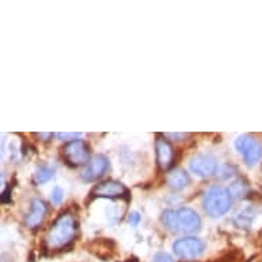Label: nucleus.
<instances>
[{
  "mask_svg": "<svg viewBox=\"0 0 262 262\" xmlns=\"http://www.w3.org/2000/svg\"><path fill=\"white\" fill-rule=\"evenodd\" d=\"M161 223L168 231L176 233H193L199 231L202 225L198 213L189 207L165 210L161 215Z\"/></svg>",
  "mask_w": 262,
  "mask_h": 262,
  "instance_id": "nucleus-2",
  "label": "nucleus"
},
{
  "mask_svg": "<svg viewBox=\"0 0 262 262\" xmlns=\"http://www.w3.org/2000/svg\"><path fill=\"white\" fill-rule=\"evenodd\" d=\"M5 185H6V176L5 174H0V193H2L3 188H5Z\"/></svg>",
  "mask_w": 262,
  "mask_h": 262,
  "instance_id": "nucleus-22",
  "label": "nucleus"
},
{
  "mask_svg": "<svg viewBox=\"0 0 262 262\" xmlns=\"http://www.w3.org/2000/svg\"><path fill=\"white\" fill-rule=\"evenodd\" d=\"M6 143H7L6 135L0 134V159L3 158L6 154Z\"/></svg>",
  "mask_w": 262,
  "mask_h": 262,
  "instance_id": "nucleus-20",
  "label": "nucleus"
},
{
  "mask_svg": "<svg viewBox=\"0 0 262 262\" xmlns=\"http://www.w3.org/2000/svg\"><path fill=\"white\" fill-rule=\"evenodd\" d=\"M55 174V169L51 165L48 163H43V165H39L36 168L35 172V181L37 184H46L48 181L51 180L52 177Z\"/></svg>",
  "mask_w": 262,
  "mask_h": 262,
  "instance_id": "nucleus-14",
  "label": "nucleus"
},
{
  "mask_svg": "<svg viewBox=\"0 0 262 262\" xmlns=\"http://www.w3.org/2000/svg\"><path fill=\"white\" fill-rule=\"evenodd\" d=\"M47 214V205L41 199H33L30 203L29 211L25 215V223L30 229H36L43 223L44 217Z\"/></svg>",
  "mask_w": 262,
  "mask_h": 262,
  "instance_id": "nucleus-10",
  "label": "nucleus"
},
{
  "mask_svg": "<svg viewBox=\"0 0 262 262\" xmlns=\"http://www.w3.org/2000/svg\"><path fill=\"white\" fill-rule=\"evenodd\" d=\"M110 166V161L106 155L98 154L92 157L81 170V179L84 181H95L103 176Z\"/></svg>",
  "mask_w": 262,
  "mask_h": 262,
  "instance_id": "nucleus-9",
  "label": "nucleus"
},
{
  "mask_svg": "<svg viewBox=\"0 0 262 262\" xmlns=\"http://www.w3.org/2000/svg\"><path fill=\"white\" fill-rule=\"evenodd\" d=\"M77 233V221L73 214L63 213L54 221L46 236V247L48 250H60L70 245Z\"/></svg>",
  "mask_w": 262,
  "mask_h": 262,
  "instance_id": "nucleus-1",
  "label": "nucleus"
},
{
  "mask_svg": "<svg viewBox=\"0 0 262 262\" xmlns=\"http://www.w3.org/2000/svg\"><path fill=\"white\" fill-rule=\"evenodd\" d=\"M165 136H168L170 139H180V140H184L189 136L188 134H165Z\"/></svg>",
  "mask_w": 262,
  "mask_h": 262,
  "instance_id": "nucleus-21",
  "label": "nucleus"
},
{
  "mask_svg": "<svg viewBox=\"0 0 262 262\" xmlns=\"http://www.w3.org/2000/svg\"><path fill=\"white\" fill-rule=\"evenodd\" d=\"M82 134H68V132H64V134H56V138H59L60 140H66V142H73V140H77L78 138H81Z\"/></svg>",
  "mask_w": 262,
  "mask_h": 262,
  "instance_id": "nucleus-17",
  "label": "nucleus"
},
{
  "mask_svg": "<svg viewBox=\"0 0 262 262\" xmlns=\"http://www.w3.org/2000/svg\"><path fill=\"white\" fill-rule=\"evenodd\" d=\"M166 181H168L170 188L180 191V189H184L189 184V176L188 173L183 170V169H176V170H172L169 173Z\"/></svg>",
  "mask_w": 262,
  "mask_h": 262,
  "instance_id": "nucleus-13",
  "label": "nucleus"
},
{
  "mask_svg": "<svg viewBox=\"0 0 262 262\" xmlns=\"http://www.w3.org/2000/svg\"><path fill=\"white\" fill-rule=\"evenodd\" d=\"M155 151H157V161H158L159 168L163 170L170 168L173 163V157H174L172 146L166 140L159 139L155 144Z\"/></svg>",
  "mask_w": 262,
  "mask_h": 262,
  "instance_id": "nucleus-11",
  "label": "nucleus"
},
{
  "mask_svg": "<svg viewBox=\"0 0 262 262\" xmlns=\"http://www.w3.org/2000/svg\"><path fill=\"white\" fill-rule=\"evenodd\" d=\"M173 251L181 259L191 261V259H196L202 255L205 251V243L199 237L195 236L181 237L174 242Z\"/></svg>",
  "mask_w": 262,
  "mask_h": 262,
  "instance_id": "nucleus-5",
  "label": "nucleus"
},
{
  "mask_svg": "<svg viewBox=\"0 0 262 262\" xmlns=\"http://www.w3.org/2000/svg\"><path fill=\"white\" fill-rule=\"evenodd\" d=\"M142 221V215L139 214L138 211H134V213H130L129 214V219H128V223L132 225V227H138L139 224Z\"/></svg>",
  "mask_w": 262,
  "mask_h": 262,
  "instance_id": "nucleus-18",
  "label": "nucleus"
},
{
  "mask_svg": "<svg viewBox=\"0 0 262 262\" xmlns=\"http://www.w3.org/2000/svg\"><path fill=\"white\" fill-rule=\"evenodd\" d=\"M63 198H64V192H63V189L60 188V187H55V188L52 189V192H51L52 203L60 205L62 201H63Z\"/></svg>",
  "mask_w": 262,
  "mask_h": 262,
  "instance_id": "nucleus-16",
  "label": "nucleus"
},
{
  "mask_svg": "<svg viewBox=\"0 0 262 262\" xmlns=\"http://www.w3.org/2000/svg\"><path fill=\"white\" fill-rule=\"evenodd\" d=\"M236 150L243 155V159L247 166H255L262 158V146L257 139L249 135H243L235 140Z\"/></svg>",
  "mask_w": 262,
  "mask_h": 262,
  "instance_id": "nucleus-4",
  "label": "nucleus"
},
{
  "mask_svg": "<svg viewBox=\"0 0 262 262\" xmlns=\"http://www.w3.org/2000/svg\"><path fill=\"white\" fill-rule=\"evenodd\" d=\"M257 215H258L257 209L253 206H249V207H246L245 210H242L241 213L235 217L233 223H235V225H236L237 228H242V229H249V228H251V225H253V223L255 221V219H257Z\"/></svg>",
  "mask_w": 262,
  "mask_h": 262,
  "instance_id": "nucleus-12",
  "label": "nucleus"
},
{
  "mask_svg": "<svg viewBox=\"0 0 262 262\" xmlns=\"http://www.w3.org/2000/svg\"><path fill=\"white\" fill-rule=\"evenodd\" d=\"M228 191H229V193H231V196L237 198V196H242V195L246 192V185L243 181L236 180V181H233L232 184H231V187L228 188Z\"/></svg>",
  "mask_w": 262,
  "mask_h": 262,
  "instance_id": "nucleus-15",
  "label": "nucleus"
},
{
  "mask_svg": "<svg viewBox=\"0 0 262 262\" xmlns=\"http://www.w3.org/2000/svg\"><path fill=\"white\" fill-rule=\"evenodd\" d=\"M219 162L213 155L198 154L193 155L189 161V169L193 174L199 177H210L217 172Z\"/></svg>",
  "mask_w": 262,
  "mask_h": 262,
  "instance_id": "nucleus-8",
  "label": "nucleus"
},
{
  "mask_svg": "<svg viewBox=\"0 0 262 262\" xmlns=\"http://www.w3.org/2000/svg\"><path fill=\"white\" fill-rule=\"evenodd\" d=\"M91 196L94 198H126L128 196V189L122 183L116 180H107L95 185V188L91 191Z\"/></svg>",
  "mask_w": 262,
  "mask_h": 262,
  "instance_id": "nucleus-7",
  "label": "nucleus"
},
{
  "mask_svg": "<svg viewBox=\"0 0 262 262\" xmlns=\"http://www.w3.org/2000/svg\"><path fill=\"white\" fill-rule=\"evenodd\" d=\"M232 205V196L227 188L221 185H213L207 189L203 196V209L207 214L214 219L227 214Z\"/></svg>",
  "mask_w": 262,
  "mask_h": 262,
  "instance_id": "nucleus-3",
  "label": "nucleus"
},
{
  "mask_svg": "<svg viewBox=\"0 0 262 262\" xmlns=\"http://www.w3.org/2000/svg\"><path fill=\"white\" fill-rule=\"evenodd\" d=\"M51 136H52L51 134H39V138H41V139H50Z\"/></svg>",
  "mask_w": 262,
  "mask_h": 262,
  "instance_id": "nucleus-23",
  "label": "nucleus"
},
{
  "mask_svg": "<svg viewBox=\"0 0 262 262\" xmlns=\"http://www.w3.org/2000/svg\"><path fill=\"white\" fill-rule=\"evenodd\" d=\"M63 157L70 166H81L90 161V146L84 140H73L63 147Z\"/></svg>",
  "mask_w": 262,
  "mask_h": 262,
  "instance_id": "nucleus-6",
  "label": "nucleus"
},
{
  "mask_svg": "<svg viewBox=\"0 0 262 262\" xmlns=\"http://www.w3.org/2000/svg\"><path fill=\"white\" fill-rule=\"evenodd\" d=\"M152 262H174V261H173V258L170 257L169 254L158 253V254H155Z\"/></svg>",
  "mask_w": 262,
  "mask_h": 262,
  "instance_id": "nucleus-19",
  "label": "nucleus"
}]
</instances>
